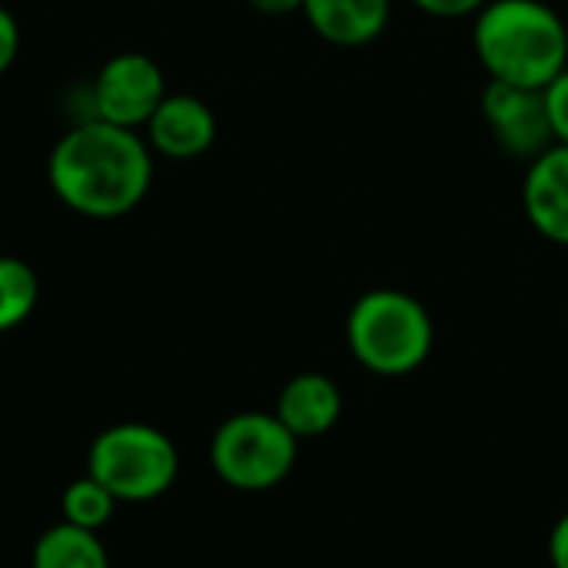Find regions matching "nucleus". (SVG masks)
I'll use <instances>...</instances> for the list:
<instances>
[{"label":"nucleus","instance_id":"nucleus-1","mask_svg":"<svg viewBox=\"0 0 568 568\" xmlns=\"http://www.w3.org/2000/svg\"><path fill=\"white\" fill-rule=\"evenodd\" d=\"M47 176L57 200L73 213L120 220L150 193L153 153L136 130L90 116L57 140L47 160Z\"/></svg>","mask_w":568,"mask_h":568},{"label":"nucleus","instance_id":"nucleus-2","mask_svg":"<svg viewBox=\"0 0 568 568\" xmlns=\"http://www.w3.org/2000/svg\"><path fill=\"white\" fill-rule=\"evenodd\" d=\"M473 50L489 80L546 90L568 67V27L546 0H489L476 13Z\"/></svg>","mask_w":568,"mask_h":568},{"label":"nucleus","instance_id":"nucleus-3","mask_svg":"<svg viewBox=\"0 0 568 568\" xmlns=\"http://www.w3.org/2000/svg\"><path fill=\"white\" fill-rule=\"evenodd\" d=\"M346 346L366 373L399 379L429 359L436 323L413 293L389 286L369 290L349 306Z\"/></svg>","mask_w":568,"mask_h":568},{"label":"nucleus","instance_id":"nucleus-4","mask_svg":"<svg viewBox=\"0 0 568 568\" xmlns=\"http://www.w3.org/2000/svg\"><path fill=\"white\" fill-rule=\"evenodd\" d=\"M87 473L116 503H153L176 483L180 456L166 433L143 423H120L93 439Z\"/></svg>","mask_w":568,"mask_h":568},{"label":"nucleus","instance_id":"nucleus-5","mask_svg":"<svg viewBox=\"0 0 568 568\" xmlns=\"http://www.w3.org/2000/svg\"><path fill=\"white\" fill-rule=\"evenodd\" d=\"M300 456V439L276 419V413H236L230 416L213 443V473L240 493H266L280 486Z\"/></svg>","mask_w":568,"mask_h":568},{"label":"nucleus","instance_id":"nucleus-6","mask_svg":"<svg viewBox=\"0 0 568 568\" xmlns=\"http://www.w3.org/2000/svg\"><path fill=\"white\" fill-rule=\"evenodd\" d=\"M163 97H166L163 70L146 53L110 57L90 87L93 116L116 123V126H126V130L146 126V120L163 103Z\"/></svg>","mask_w":568,"mask_h":568},{"label":"nucleus","instance_id":"nucleus-7","mask_svg":"<svg viewBox=\"0 0 568 568\" xmlns=\"http://www.w3.org/2000/svg\"><path fill=\"white\" fill-rule=\"evenodd\" d=\"M479 110H483V120H486L493 140L513 160L532 163L539 153H546L556 143L542 90L489 80L483 90Z\"/></svg>","mask_w":568,"mask_h":568},{"label":"nucleus","instance_id":"nucleus-8","mask_svg":"<svg viewBox=\"0 0 568 568\" xmlns=\"http://www.w3.org/2000/svg\"><path fill=\"white\" fill-rule=\"evenodd\" d=\"M216 140L213 110L190 93H166L146 120V143L166 160H196Z\"/></svg>","mask_w":568,"mask_h":568},{"label":"nucleus","instance_id":"nucleus-9","mask_svg":"<svg viewBox=\"0 0 568 568\" xmlns=\"http://www.w3.org/2000/svg\"><path fill=\"white\" fill-rule=\"evenodd\" d=\"M523 210L542 240L568 246V146L552 143L526 166Z\"/></svg>","mask_w":568,"mask_h":568},{"label":"nucleus","instance_id":"nucleus-10","mask_svg":"<svg viewBox=\"0 0 568 568\" xmlns=\"http://www.w3.org/2000/svg\"><path fill=\"white\" fill-rule=\"evenodd\" d=\"M343 416V393L323 373H300L293 376L276 399V419L303 443L320 439L336 429Z\"/></svg>","mask_w":568,"mask_h":568},{"label":"nucleus","instance_id":"nucleus-11","mask_svg":"<svg viewBox=\"0 0 568 568\" xmlns=\"http://www.w3.org/2000/svg\"><path fill=\"white\" fill-rule=\"evenodd\" d=\"M303 17L333 47H366L386 33L393 0H303Z\"/></svg>","mask_w":568,"mask_h":568},{"label":"nucleus","instance_id":"nucleus-12","mask_svg":"<svg viewBox=\"0 0 568 568\" xmlns=\"http://www.w3.org/2000/svg\"><path fill=\"white\" fill-rule=\"evenodd\" d=\"M33 568H110V559L97 532L60 523L37 539Z\"/></svg>","mask_w":568,"mask_h":568},{"label":"nucleus","instance_id":"nucleus-13","mask_svg":"<svg viewBox=\"0 0 568 568\" xmlns=\"http://www.w3.org/2000/svg\"><path fill=\"white\" fill-rule=\"evenodd\" d=\"M37 296V273L17 256H0V333L20 326L33 313Z\"/></svg>","mask_w":568,"mask_h":568},{"label":"nucleus","instance_id":"nucleus-14","mask_svg":"<svg viewBox=\"0 0 568 568\" xmlns=\"http://www.w3.org/2000/svg\"><path fill=\"white\" fill-rule=\"evenodd\" d=\"M113 509H116L113 493H110L103 483H97L90 473H87L83 479L70 483L67 493H63V503H60L63 523L80 526V529H90V532L103 529V526L110 523Z\"/></svg>","mask_w":568,"mask_h":568},{"label":"nucleus","instance_id":"nucleus-15","mask_svg":"<svg viewBox=\"0 0 568 568\" xmlns=\"http://www.w3.org/2000/svg\"><path fill=\"white\" fill-rule=\"evenodd\" d=\"M542 97H546V113H549L552 140L568 146V67L542 90Z\"/></svg>","mask_w":568,"mask_h":568},{"label":"nucleus","instance_id":"nucleus-16","mask_svg":"<svg viewBox=\"0 0 568 568\" xmlns=\"http://www.w3.org/2000/svg\"><path fill=\"white\" fill-rule=\"evenodd\" d=\"M489 0H413V7H419L423 13L429 17H439V20H463V17H473L486 7Z\"/></svg>","mask_w":568,"mask_h":568},{"label":"nucleus","instance_id":"nucleus-17","mask_svg":"<svg viewBox=\"0 0 568 568\" xmlns=\"http://www.w3.org/2000/svg\"><path fill=\"white\" fill-rule=\"evenodd\" d=\"M20 50V27L13 20V13L7 7H0V73L10 70V63L17 60Z\"/></svg>","mask_w":568,"mask_h":568},{"label":"nucleus","instance_id":"nucleus-18","mask_svg":"<svg viewBox=\"0 0 568 568\" xmlns=\"http://www.w3.org/2000/svg\"><path fill=\"white\" fill-rule=\"evenodd\" d=\"M549 562L552 568H568V513H562L549 532Z\"/></svg>","mask_w":568,"mask_h":568},{"label":"nucleus","instance_id":"nucleus-19","mask_svg":"<svg viewBox=\"0 0 568 568\" xmlns=\"http://www.w3.org/2000/svg\"><path fill=\"white\" fill-rule=\"evenodd\" d=\"M253 10L266 13V17H286V13H296L303 10V0H246Z\"/></svg>","mask_w":568,"mask_h":568}]
</instances>
